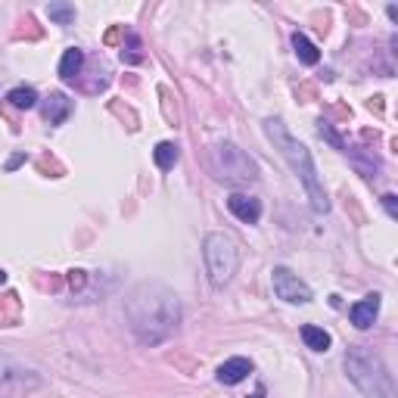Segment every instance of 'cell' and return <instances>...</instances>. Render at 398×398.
I'll return each mask as SVG.
<instances>
[{
    "label": "cell",
    "instance_id": "1",
    "mask_svg": "<svg viewBox=\"0 0 398 398\" xmlns=\"http://www.w3.org/2000/svg\"><path fill=\"white\" fill-rule=\"evenodd\" d=\"M128 317H131V330L140 343L159 345L178 330L180 321L178 296L159 284H143L128 302Z\"/></svg>",
    "mask_w": 398,
    "mask_h": 398
},
{
    "label": "cell",
    "instance_id": "2",
    "mask_svg": "<svg viewBox=\"0 0 398 398\" xmlns=\"http://www.w3.org/2000/svg\"><path fill=\"white\" fill-rule=\"evenodd\" d=\"M265 134L274 140V147H277L280 156L289 162V168L296 171V178H302V184H305V190H308V199H311V208H314L317 215H327L330 212V199H327V190H324L321 178H317L314 159H311L308 147L296 140V137L284 128V121L280 119H267L265 121Z\"/></svg>",
    "mask_w": 398,
    "mask_h": 398
},
{
    "label": "cell",
    "instance_id": "3",
    "mask_svg": "<svg viewBox=\"0 0 398 398\" xmlns=\"http://www.w3.org/2000/svg\"><path fill=\"white\" fill-rule=\"evenodd\" d=\"M345 373L367 398H395V380L380 354L367 345H352L345 354Z\"/></svg>",
    "mask_w": 398,
    "mask_h": 398
},
{
    "label": "cell",
    "instance_id": "4",
    "mask_svg": "<svg viewBox=\"0 0 398 398\" xmlns=\"http://www.w3.org/2000/svg\"><path fill=\"white\" fill-rule=\"evenodd\" d=\"M208 171L230 187H246V184H256L258 180L256 162H252L240 147H234V143H227V140L215 143V147L208 150Z\"/></svg>",
    "mask_w": 398,
    "mask_h": 398
},
{
    "label": "cell",
    "instance_id": "5",
    "mask_svg": "<svg viewBox=\"0 0 398 398\" xmlns=\"http://www.w3.org/2000/svg\"><path fill=\"white\" fill-rule=\"evenodd\" d=\"M202 258H206V274L208 284L215 289L227 286L237 274V265H240V252H237V243L230 240L227 234H208L206 243H202Z\"/></svg>",
    "mask_w": 398,
    "mask_h": 398
},
{
    "label": "cell",
    "instance_id": "6",
    "mask_svg": "<svg viewBox=\"0 0 398 398\" xmlns=\"http://www.w3.org/2000/svg\"><path fill=\"white\" fill-rule=\"evenodd\" d=\"M38 386H41V376L34 371H25V367L13 364V361H0V398H16Z\"/></svg>",
    "mask_w": 398,
    "mask_h": 398
},
{
    "label": "cell",
    "instance_id": "7",
    "mask_svg": "<svg viewBox=\"0 0 398 398\" xmlns=\"http://www.w3.org/2000/svg\"><path fill=\"white\" fill-rule=\"evenodd\" d=\"M271 284H274V296L289 302V305H305L311 302V289L296 277L289 267H274L271 271Z\"/></svg>",
    "mask_w": 398,
    "mask_h": 398
},
{
    "label": "cell",
    "instance_id": "8",
    "mask_svg": "<svg viewBox=\"0 0 398 398\" xmlns=\"http://www.w3.org/2000/svg\"><path fill=\"white\" fill-rule=\"evenodd\" d=\"M227 208H230V215L240 218L243 224H258V218H262V202L256 197H246V193H230Z\"/></svg>",
    "mask_w": 398,
    "mask_h": 398
},
{
    "label": "cell",
    "instance_id": "9",
    "mask_svg": "<svg viewBox=\"0 0 398 398\" xmlns=\"http://www.w3.org/2000/svg\"><path fill=\"white\" fill-rule=\"evenodd\" d=\"M376 314H380V296H376V293L364 296V299L354 302V305L349 308V317H352V324L358 330H371L373 321H376Z\"/></svg>",
    "mask_w": 398,
    "mask_h": 398
},
{
    "label": "cell",
    "instance_id": "10",
    "mask_svg": "<svg viewBox=\"0 0 398 398\" xmlns=\"http://www.w3.org/2000/svg\"><path fill=\"white\" fill-rule=\"evenodd\" d=\"M249 373H252V361L249 358H230L215 371V380H218L221 386H237V383H243Z\"/></svg>",
    "mask_w": 398,
    "mask_h": 398
},
{
    "label": "cell",
    "instance_id": "11",
    "mask_svg": "<svg viewBox=\"0 0 398 398\" xmlns=\"http://www.w3.org/2000/svg\"><path fill=\"white\" fill-rule=\"evenodd\" d=\"M69 112H72V100L66 93H50L44 100V119L50 125H62L69 119Z\"/></svg>",
    "mask_w": 398,
    "mask_h": 398
},
{
    "label": "cell",
    "instance_id": "12",
    "mask_svg": "<svg viewBox=\"0 0 398 398\" xmlns=\"http://www.w3.org/2000/svg\"><path fill=\"white\" fill-rule=\"evenodd\" d=\"M81 66H84V50L69 47L66 53H62V60H60V75H62V81H75L78 72H81Z\"/></svg>",
    "mask_w": 398,
    "mask_h": 398
},
{
    "label": "cell",
    "instance_id": "13",
    "mask_svg": "<svg viewBox=\"0 0 398 398\" xmlns=\"http://www.w3.org/2000/svg\"><path fill=\"white\" fill-rule=\"evenodd\" d=\"M299 333H302V343H305L311 352H327L330 345H333L330 333L324 330V327H314V324H305Z\"/></svg>",
    "mask_w": 398,
    "mask_h": 398
},
{
    "label": "cell",
    "instance_id": "14",
    "mask_svg": "<svg viewBox=\"0 0 398 398\" xmlns=\"http://www.w3.org/2000/svg\"><path fill=\"white\" fill-rule=\"evenodd\" d=\"M293 50H296V56H299V62H305V66H317V62H321V50L311 44L302 32L293 34Z\"/></svg>",
    "mask_w": 398,
    "mask_h": 398
},
{
    "label": "cell",
    "instance_id": "15",
    "mask_svg": "<svg viewBox=\"0 0 398 398\" xmlns=\"http://www.w3.org/2000/svg\"><path fill=\"white\" fill-rule=\"evenodd\" d=\"M153 159H156V165L162 171H168V168H175V162L180 159V150H178V143H171V140H162V143H156V150H153Z\"/></svg>",
    "mask_w": 398,
    "mask_h": 398
},
{
    "label": "cell",
    "instance_id": "16",
    "mask_svg": "<svg viewBox=\"0 0 398 398\" xmlns=\"http://www.w3.org/2000/svg\"><path fill=\"white\" fill-rule=\"evenodd\" d=\"M6 103H10L13 110H34V106H38V91L34 88H13L6 93Z\"/></svg>",
    "mask_w": 398,
    "mask_h": 398
},
{
    "label": "cell",
    "instance_id": "17",
    "mask_svg": "<svg viewBox=\"0 0 398 398\" xmlns=\"http://www.w3.org/2000/svg\"><path fill=\"white\" fill-rule=\"evenodd\" d=\"M47 16L53 19V22H60V25H69L72 19H75V6H72V4H50Z\"/></svg>",
    "mask_w": 398,
    "mask_h": 398
},
{
    "label": "cell",
    "instance_id": "18",
    "mask_svg": "<svg viewBox=\"0 0 398 398\" xmlns=\"http://www.w3.org/2000/svg\"><path fill=\"white\" fill-rule=\"evenodd\" d=\"M125 38H128V47H121V60H125V62H140V60H143L140 38H137L134 32H128Z\"/></svg>",
    "mask_w": 398,
    "mask_h": 398
},
{
    "label": "cell",
    "instance_id": "19",
    "mask_svg": "<svg viewBox=\"0 0 398 398\" xmlns=\"http://www.w3.org/2000/svg\"><path fill=\"white\" fill-rule=\"evenodd\" d=\"M317 125H321V137H327V140L333 143V147H339V150H343V140H339V134L336 131H333V128H330V121H317Z\"/></svg>",
    "mask_w": 398,
    "mask_h": 398
},
{
    "label": "cell",
    "instance_id": "20",
    "mask_svg": "<svg viewBox=\"0 0 398 398\" xmlns=\"http://www.w3.org/2000/svg\"><path fill=\"white\" fill-rule=\"evenodd\" d=\"M383 208L389 212V218H398V199H395V193H386V197H383Z\"/></svg>",
    "mask_w": 398,
    "mask_h": 398
},
{
    "label": "cell",
    "instance_id": "21",
    "mask_svg": "<svg viewBox=\"0 0 398 398\" xmlns=\"http://www.w3.org/2000/svg\"><path fill=\"white\" fill-rule=\"evenodd\" d=\"M4 280H6V274H4V271H0V284H4Z\"/></svg>",
    "mask_w": 398,
    "mask_h": 398
}]
</instances>
